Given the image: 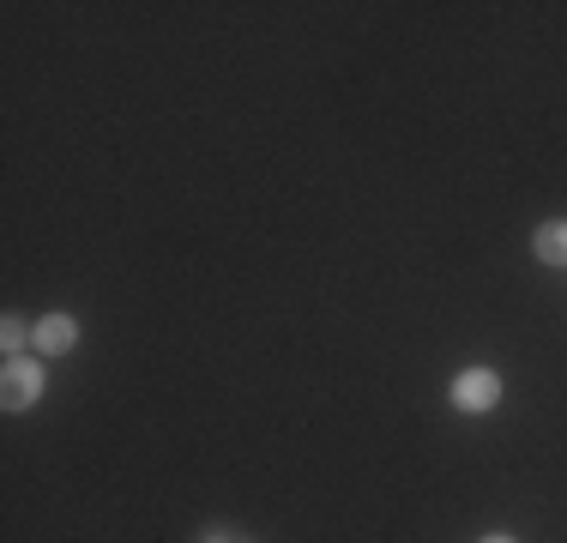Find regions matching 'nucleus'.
<instances>
[{"label":"nucleus","mask_w":567,"mask_h":543,"mask_svg":"<svg viewBox=\"0 0 567 543\" xmlns=\"http://www.w3.org/2000/svg\"><path fill=\"white\" fill-rule=\"evenodd\" d=\"M43 362L37 357H7V369H0V404L7 411H31L37 399H43Z\"/></svg>","instance_id":"f257e3e1"},{"label":"nucleus","mask_w":567,"mask_h":543,"mask_svg":"<svg viewBox=\"0 0 567 543\" xmlns=\"http://www.w3.org/2000/svg\"><path fill=\"white\" fill-rule=\"evenodd\" d=\"M453 411H465V417H483V411H495L502 404V375L495 369H465V375H453Z\"/></svg>","instance_id":"f03ea898"},{"label":"nucleus","mask_w":567,"mask_h":543,"mask_svg":"<svg viewBox=\"0 0 567 543\" xmlns=\"http://www.w3.org/2000/svg\"><path fill=\"white\" fill-rule=\"evenodd\" d=\"M73 345H79V320L73 315H43L31 326V350H37V357H66Z\"/></svg>","instance_id":"7ed1b4c3"},{"label":"nucleus","mask_w":567,"mask_h":543,"mask_svg":"<svg viewBox=\"0 0 567 543\" xmlns=\"http://www.w3.org/2000/svg\"><path fill=\"white\" fill-rule=\"evenodd\" d=\"M532 254H537L544 266H567V224H544V229H537V236H532Z\"/></svg>","instance_id":"20e7f679"},{"label":"nucleus","mask_w":567,"mask_h":543,"mask_svg":"<svg viewBox=\"0 0 567 543\" xmlns=\"http://www.w3.org/2000/svg\"><path fill=\"white\" fill-rule=\"evenodd\" d=\"M0 345H7V357H24V345H31V326H24L19 315L0 320Z\"/></svg>","instance_id":"39448f33"},{"label":"nucleus","mask_w":567,"mask_h":543,"mask_svg":"<svg viewBox=\"0 0 567 543\" xmlns=\"http://www.w3.org/2000/svg\"><path fill=\"white\" fill-rule=\"evenodd\" d=\"M199 543H236V537H229V532H218V525H212V532L199 537Z\"/></svg>","instance_id":"423d86ee"},{"label":"nucleus","mask_w":567,"mask_h":543,"mask_svg":"<svg viewBox=\"0 0 567 543\" xmlns=\"http://www.w3.org/2000/svg\"><path fill=\"white\" fill-rule=\"evenodd\" d=\"M483 543H519V537H507V532H489V537H483Z\"/></svg>","instance_id":"0eeeda50"},{"label":"nucleus","mask_w":567,"mask_h":543,"mask_svg":"<svg viewBox=\"0 0 567 543\" xmlns=\"http://www.w3.org/2000/svg\"><path fill=\"white\" fill-rule=\"evenodd\" d=\"M236 543H241V537H236Z\"/></svg>","instance_id":"6e6552de"}]
</instances>
